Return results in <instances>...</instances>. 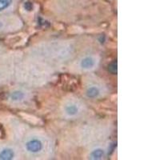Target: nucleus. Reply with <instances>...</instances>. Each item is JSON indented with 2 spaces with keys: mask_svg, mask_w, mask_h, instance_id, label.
<instances>
[{
  "mask_svg": "<svg viewBox=\"0 0 160 160\" xmlns=\"http://www.w3.org/2000/svg\"><path fill=\"white\" fill-rule=\"evenodd\" d=\"M24 150L31 155H38L43 152L45 149V142L42 138L32 136L26 139L23 144Z\"/></svg>",
  "mask_w": 160,
  "mask_h": 160,
  "instance_id": "1",
  "label": "nucleus"
},
{
  "mask_svg": "<svg viewBox=\"0 0 160 160\" xmlns=\"http://www.w3.org/2000/svg\"><path fill=\"white\" fill-rule=\"evenodd\" d=\"M62 110H63V113L65 114V115L69 118H75L80 114L81 106L76 101L71 100L64 104Z\"/></svg>",
  "mask_w": 160,
  "mask_h": 160,
  "instance_id": "2",
  "label": "nucleus"
},
{
  "mask_svg": "<svg viewBox=\"0 0 160 160\" xmlns=\"http://www.w3.org/2000/svg\"><path fill=\"white\" fill-rule=\"evenodd\" d=\"M98 63V59L94 55H86L80 59L78 66L83 71H91L95 69Z\"/></svg>",
  "mask_w": 160,
  "mask_h": 160,
  "instance_id": "3",
  "label": "nucleus"
},
{
  "mask_svg": "<svg viewBox=\"0 0 160 160\" xmlns=\"http://www.w3.org/2000/svg\"><path fill=\"white\" fill-rule=\"evenodd\" d=\"M102 90L101 86L98 84L92 83L88 85L85 90V95L88 98L91 99H95L99 98L102 95Z\"/></svg>",
  "mask_w": 160,
  "mask_h": 160,
  "instance_id": "4",
  "label": "nucleus"
},
{
  "mask_svg": "<svg viewBox=\"0 0 160 160\" xmlns=\"http://www.w3.org/2000/svg\"><path fill=\"white\" fill-rule=\"evenodd\" d=\"M9 98L11 102L19 103V102H22L23 101H25L26 98H27V94L22 90L17 89L15 90V91H13L10 94Z\"/></svg>",
  "mask_w": 160,
  "mask_h": 160,
  "instance_id": "5",
  "label": "nucleus"
},
{
  "mask_svg": "<svg viewBox=\"0 0 160 160\" xmlns=\"http://www.w3.org/2000/svg\"><path fill=\"white\" fill-rule=\"evenodd\" d=\"M104 156H105V150L102 148H99V147L91 150L89 154V158L93 160L102 159Z\"/></svg>",
  "mask_w": 160,
  "mask_h": 160,
  "instance_id": "6",
  "label": "nucleus"
},
{
  "mask_svg": "<svg viewBox=\"0 0 160 160\" xmlns=\"http://www.w3.org/2000/svg\"><path fill=\"white\" fill-rule=\"evenodd\" d=\"M15 157V151L11 148H5L0 151V159L12 160Z\"/></svg>",
  "mask_w": 160,
  "mask_h": 160,
  "instance_id": "7",
  "label": "nucleus"
}]
</instances>
